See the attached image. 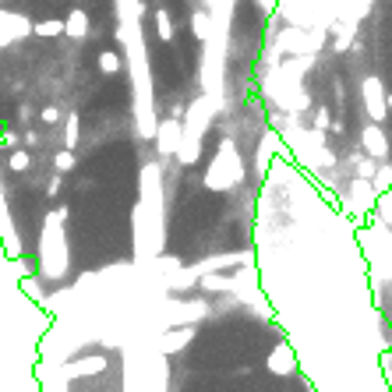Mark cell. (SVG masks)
Wrapping results in <instances>:
<instances>
[{
	"label": "cell",
	"instance_id": "cell-4",
	"mask_svg": "<svg viewBox=\"0 0 392 392\" xmlns=\"http://www.w3.org/2000/svg\"><path fill=\"white\" fill-rule=\"evenodd\" d=\"M388 106H392V99H388Z\"/></svg>",
	"mask_w": 392,
	"mask_h": 392
},
{
	"label": "cell",
	"instance_id": "cell-3",
	"mask_svg": "<svg viewBox=\"0 0 392 392\" xmlns=\"http://www.w3.org/2000/svg\"><path fill=\"white\" fill-rule=\"evenodd\" d=\"M381 219H385V223H392V188L381 195Z\"/></svg>",
	"mask_w": 392,
	"mask_h": 392
},
{
	"label": "cell",
	"instance_id": "cell-1",
	"mask_svg": "<svg viewBox=\"0 0 392 392\" xmlns=\"http://www.w3.org/2000/svg\"><path fill=\"white\" fill-rule=\"evenodd\" d=\"M364 103H367V114L371 121H385V89L378 78H364Z\"/></svg>",
	"mask_w": 392,
	"mask_h": 392
},
{
	"label": "cell",
	"instance_id": "cell-2",
	"mask_svg": "<svg viewBox=\"0 0 392 392\" xmlns=\"http://www.w3.org/2000/svg\"><path fill=\"white\" fill-rule=\"evenodd\" d=\"M360 142H364V149H367L374 159H385V156H388V138H385V131H381V128L367 124V128H364V135H360Z\"/></svg>",
	"mask_w": 392,
	"mask_h": 392
}]
</instances>
